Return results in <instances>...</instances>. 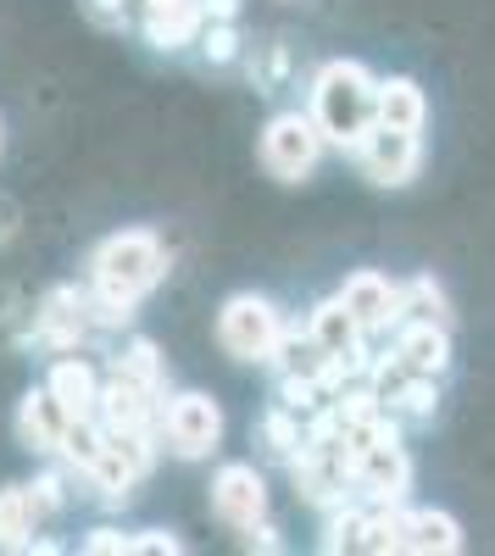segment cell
I'll return each mask as SVG.
<instances>
[{
    "label": "cell",
    "mask_w": 495,
    "mask_h": 556,
    "mask_svg": "<svg viewBox=\"0 0 495 556\" xmlns=\"http://www.w3.org/2000/svg\"><path fill=\"white\" fill-rule=\"evenodd\" d=\"M167 251L151 228H123V235L101 240L89 256V317L96 323H128L134 301L162 285Z\"/></svg>",
    "instance_id": "1"
},
{
    "label": "cell",
    "mask_w": 495,
    "mask_h": 556,
    "mask_svg": "<svg viewBox=\"0 0 495 556\" xmlns=\"http://www.w3.org/2000/svg\"><path fill=\"white\" fill-rule=\"evenodd\" d=\"M67 429H73V412L51 395V384L23 395V406H17V440H23L34 456H56L62 440H67Z\"/></svg>",
    "instance_id": "11"
},
{
    "label": "cell",
    "mask_w": 495,
    "mask_h": 556,
    "mask_svg": "<svg viewBox=\"0 0 495 556\" xmlns=\"http://www.w3.org/2000/svg\"><path fill=\"white\" fill-rule=\"evenodd\" d=\"M201 51H206V62H234L240 39H234L229 23H206V28H201Z\"/></svg>",
    "instance_id": "23"
},
{
    "label": "cell",
    "mask_w": 495,
    "mask_h": 556,
    "mask_svg": "<svg viewBox=\"0 0 495 556\" xmlns=\"http://www.w3.org/2000/svg\"><path fill=\"white\" fill-rule=\"evenodd\" d=\"M312 123L323 128V146L356 151L379 123V78L363 62H329L312 78Z\"/></svg>",
    "instance_id": "2"
},
{
    "label": "cell",
    "mask_w": 495,
    "mask_h": 556,
    "mask_svg": "<svg viewBox=\"0 0 495 556\" xmlns=\"http://www.w3.org/2000/svg\"><path fill=\"white\" fill-rule=\"evenodd\" d=\"M201 7H206V23H229L240 0H201Z\"/></svg>",
    "instance_id": "26"
},
{
    "label": "cell",
    "mask_w": 495,
    "mask_h": 556,
    "mask_svg": "<svg viewBox=\"0 0 495 556\" xmlns=\"http://www.w3.org/2000/svg\"><path fill=\"white\" fill-rule=\"evenodd\" d=\"M0 146H7V134H0Z\"/></svg>",
    "instance_id": "27"
},
{
    "label": "cell",
    "mask_w": 495,
    "mask_h": 556,
    "mask_svg": "<svg viewBox=\"0 0 495 556\" xmlns=\"http://www.w3.org/2000/svg\"><path fill=\"white\" fill-rule=\"evenodd\" d=\"M217 340L234 362H267L279 356V340H284V317L267 295H234L223 301L217 312Z\"/></svg>",
    "instance_id": "3"
},
{
    "label": "cell",
    "mask_w": 495,
    "mask_h": 556,
    "mask_svg": "<svg viewBox=\"0 0 495 556\" xmlns=\"http://www.w3.org/2000/svg\"><path fill=\"white\" fill-rule=\"evenodd\" d=\"M306 334L318 340V351L334 362V374H356V367H363V340H368V329L345 312L340 295L312 312V329H306Z\"/></svg>",
    "instance_id": "9"
},
{
    "label": "cell",
    "mask_w": 495,
    "mask_h": 556,
    "mask_svg": "<svg viewBox=\"0 0 495 556\" xmlns=\"http://www.w3.org/2000/svg\"><path fill=\"white\" fill-rule=\"evenodd\" d=\"M379 123L384 128H407V134H423L429 123V101L412 78H379Z\"/></svg>",
    "instance_id": "17"
},
{
    "label": "cell",
    "mask_w": 495,
    "mask_h": 556,
    "mask_svg": "<svg viewBox=\"0 0 495 556\" xmlns=\"http://www.w3.org/2000/svg\"><path fill=\"white\" fill-rule=\"evenodd\" d=\"M212 513L229 529H256L267 518V484L251 462H229V468L212 479Z\"/></svg>",
    "instance_id": "8"
},
{
    "label": "cell",
    "mask_w": 495,
    "mask_h": 556,
    "mask_svg": "<svg viewBox=\"0 0 495 556\" xmlns=\"http://www.w3.org/2000/svg\"><path fill=\"white\" fill-rule=\"evenodd\" d=\"M117 379H134V384H140V390H162L167 384V367L156 362V345L151 340H134L123 356H117Z\"/></svg>",
    "instance_id": "21"
},
{
    "label": "cell",
    "mask_w": 495,
    "mask_h": 556,
    "mask_svg": "<svg viewBox=\"0 0 495 556\" xmlns=\"http://www.w3.org/2000/svg\"><path fill=\"white\" fill-rule=\"evenodd\" d=\"M128 551H178V540L162 534V529H145V534H134V540H128Z\"/></svg>",
    "instance_id": "25"
},
{
    "label": "cell",
    "mask_w": 495,
    "mask_h": 556,
    "mask_svg": "<svg viewBox=\"0 0 495 556\" xmlns=\"http://www.w3.org/2000/svg\"><path fill=\"white\" fill-rule=\"evenodd\" d=\"M128 540H134V534H117V529H96V534L84 540V551H96V556H106V551H128Z\"/></svg>",
    "instance_id": "24"
},
{
    "label": "cell",
    "mask_w": 495,
    "mask_h": 556,
    "mask_svg": "<svg viewBox=\"0 0 495 556\" xmlns=\"http://www.w3.org/2000/svg\"><path fill=\"white\" fill-rule=\"evenodd\" d=\"M151 390H140L134 379H112L101 384V401H96V417H101V429H145L151 434Z\"/></svg>",
    "instance_id": "15"
},
{
    "label": "cell",
    "mask_w": 495,
    "mask_h": 556,
    "mask_svg": "<svg viewBox=\"0 0 495 556\" xmlns=\"http://www.w3.org/2000/svg\"><path fill=\"white\" fill-rule=\"evenodd\" d=\"M401 323H445V290L434 285L429 273H418V278L401 285Z\"/></svg>",
    "instance_id": "20"
},
{
    "label": "cell",
    "mask_w": 495,
    "mask_h": 556,
    "mask_svg": "<svg viewBox=\"0 0 495 556\" xmlns=\"http://www.w3.org/2000/svg\"><path fill=\"white\" fill-rule=\"evenodd\" d=\"M395 362L407 367V374L440 379L445 367H452V334H445V323H407L395 340Z\"/></svg>",
    "instance_id": "14"
},
{
    "label": "cell",
    "mask_w": 495,
    "mask_h": 556,
    "mask_svg": "<svg viewBox=\"0 0 495 556\" xmlns=\"http://www.w3.org/2000/svg\"><path fill=\"white\" fill-rule=\"evenodd\" d=\"M162 440L173 445V456H185V462L212 456L217 440H223V406L212 395H201V390L173 395L167 412H162Z\"/></svg>",
    "instance_id": "5"
},
{
    "label": "cell",
    "mask_w": 495,
    "mask_h": 556,
    "mask_svg": "<svg viewBox=\"0 0 495 556\" xmlns=\"http://www.w3.org/2000/svg\"><path fill=\"white\" fill-rule=\"evenodd\" d=\"M340 301H345V312L363 323L368 334H379V329H390V323H401V285H390V278L373 273V267L351 273L345 285H340Z\"/></svg>",
    "instance_id": "10"
},
{
    "label": "cell",
    "mask_w": 495,
    "mask_h": 556,
    "mask_svg": "<svg viewBox=\"0 0 495 556\" xmlns=\"http://www.w3.org/2000/svg\"><path fill=\"white\" fill-rule=\"evenodd\" d=\"M351 473L379 506H395L401 495H407V484H412V462H407V451H401V434H384V440L363 445L351 456Z\"/></svg>",
    "instance_id": "7"
},
{
    "label": "cell",
    "mask_w": 495,
    "mask_h": 556,
    "mask_svg": "<svg viewBox=\"0 0 495 556\" xmlns=\"http://www.w3.org/2000/svg\"><path fill=\"white\" fill-rule=\"evenodd\" d=\"M89 323H96V317H89V301H84V295H73V290H51V295H45L39 334L51 340V345H73Z\"/></svg>",
    "instance_id": "18"
},
{
    "label": "cell",
    "mask_w": 495,
    "mask_h": 556,
    "mask_svg": "<svg viewBox=\"0 0 495 556\" xmlns=\"http://www.w3.org/2000/svg\"><path fill=\"white\" fill-rule=\"evenodd\" d=\"M395 551H418V556L462 551V523H457L452 513H434V506H412V513H395Z\"/></svg>",
    "instance_id": "12"
},
{
    "label": "cell",
    "mask_w": 495,
    "mask_h": 556,
    "mask_svg": "<svg viewBox=\"0 0 495 556\" xmlns=\"http://www.w3.org/2000/svg\"><path fill=\"white\" fill-rule=\"evenodd\" d=\"M39 495L34 490H23V484H7L0 490V545L7 551H23V545H34L28 534H34V523H39Z\"/></svg>",
    "instance_id": "19"
},
{
    "label": "cell",
    "mask_w": 495,
    "mask_h": 556,
    "mask_svg": "<svg viewBox=\"0 0 495 556\" xmlns=\"http://www.w3.org/2000/svg\"><path fill=\"white\" fill-rule=\"evenodd\" d=\"M356 162H363V173L373 184H384V190H401V184H412L418 167H423V146H418V134L407 128H384L373 123L368 139L356 146Z\"/></svg>",
    "instance_id": "6"
},
{
    "label": "cell",
    "mask_w": 495,
    "mask_h": 556,
    "mask_svg": "<svg viewBox=\"0 0 495 556\" xmlns=\"http://www.w3.org/2000/svg\"><path fill=\"white\" fill-rule=\"evenodd\" d=\"M323 156V128L301 117V112H279L274 123L262 128V167L284 178V184H301Z\"/></svg>",
    "instance_id": "4"
},
{
    "label": "cell",
    "mask_w": 495,
    "mask_h": 556,
    "mask_svg": "<svg viewBox=\"0 0 495 556\" xmlns=\"http://www.w3.org/2000/svg\"><path fill=\"white\" fill-rule=\"evenodd\" d=\"M206 7L201 0H145V34L156 51H185L190 39H201Z\"/></svg>",
    "instance_id": "13"
},
{
    "label": "cell",
    "mask_w": 495,
    "mask_h": 556,
    "mask_svg": "<svg viewBox=\"0 0 495 556\" xmlns=\"http://www.w3.org/2000/svg\"><path fill=\"white\" fill-rule=\"evenodd\" d=\"M51 395L73 412V417H96V401H101V379H96V367H89L84 356H62L51 367Z\"/></svg>",
    "instance_id": "16"
},
{
    "label": "cell",
    "mask_w": 495,
    "mask_h": 556,
    "mask_svg": "<svg viewBox=\"0 0 495 556\" xmlns=\"http://www.w3.org/2000/svg\"><path fill=\"white\" fill-rule=\"evenodd\" d=\"M363 534H368V513H345L329 523V551H363Z\"/></svg>",
    "instance_id": "22"
}]
</instances>
